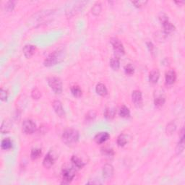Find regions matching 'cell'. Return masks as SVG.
<instances>
[{"instance_id": "6da1fadb", "label": "cell", "mask_w": 185, "mask_h": 185, "mask_svg": "<svg viewBox=\"0 0 185 185\" xmlns=\"http://www.w3.org/2000/svg\"><path fill=\"white\" fill-rule=\"evenodd\" d=\"M65 57V52L63 50H58L52 52L48 56L45 60L44 65L46 67H52L56 65L57 64L61 62Z\"/></svg>"}, {"instance_id": "7a4b0ae2", "label": "cell", "mask_w": 185, "mask_h": 185, "mask_svg": "<svg viewBox=\"0 0 185 185\" xmlns=\"http://www.w3.org/2000/svg\"><path fill=\"white\" fill-rule=\"evenodd\" d=\"M62 140L67 145H72L76 143L79 140L78 131L73 129H69L62 134Z\"/></svg>"}, {"instance_id": "3957f363", "label": "cell", "mask_w": 185, "mask_h": 185, "mask_svg": "<svg viewBox=\"0 0 185 185\" xmlns=\"http://www.w3.org/2000/svg\"><path fill=\"white\" fill-rule=\"evenodd\" d=\"M48 83L56 94H60L62 92V82L59 77H49L48 79Z\"/></svg>"}, {"instance_id": "277c9868", "label": "cell", "mask_w": 185, "mask_h": 185, "mask_svg": "<svg viewBox=\"0 0 185 185\" xmlns=\"http://www.w3.org/2000/svg\"><path fill=\"white\" fill-rule=\"evenodd\" d=\"M159 19L161 21V23L163 25V27H164V32L166 34H169L171 33H172L175 30V27L172 23H170L169 21V18H168L167 15H165L164 13H161V15L159 16Z\"/></svg>"}, {"instance_id": "5b68a950", "label": "cell", "mask_w": 185, "mask_h": 185, "mask_svg": "<svg viewBox=\"0 0 185 185\" xmlns=\"http://www.w3.org/2000/svg\"><path fill=\"white\" fill-rule=\"evenodd\" d=\"M115 54L117 56H122L124 54V48L122 42L116 38H111L110 40Z\"/></svg>"}, {"instance_id": "8992f818", "label": "cell", "mask_w": 185, "mask_h": 185, "mask_svg": "<svg viewBox=\"0 0 185 185\" xmlns=\"http://www.w3.org/2000/svg\"><path fill=\"white\" fill-rule=\"evenodd\" d=\"M36 125L33 121L30 119H26L23 123V130L26 134H32L35 132Z\"/></svg>"}, {"instance_id": "52a82bcc", "label": "cell", "mask_w": 185, "mask_h": 185, "mask_svg": "<svg viewBox=\"0 0 185 185\" xmlns=\"http://www.w3.org/2000/svg\"><path fill=\"white\" fill-rule=\"evenodd\" d=\"M75 176V172L73 169H65L62 170V176L63 180L67 183L70 182Z\"/></svg>"}, {"instance_id": "ba28073f", "label": "cell", "mask_w": 185, "mask_h": 185, "mask_svg": "<svg viewBox=\"0 0 185 185\" xmlns=\"http://www.w3.org/2000/svg\"><path fill=\"white\" fill-rule=\"evenodd\" d=\"M132 99H133V103H135V106L140 107L142 104V93L140 91H134L132 94Z\"/></svg>"}, {"instance_id": "9c48e42d", "label": "cell", "mask_w": 185, "mask_h": 185, "mask_svg": "<svg viewBox=\"0 0 185 185\" xmlns=\"http://www.w3.org/2000/svg\"><path fill=\"white\" fill-rule=\"evenodd\" d=\"M52 105H53V108H54L56 113H57L59 116L62 117V116H65V111H64L62 104L60 101H54L53 102Z\"/></svg>"}, {"instance_id": "30bf717a", "label": "cell", "mask_w": 185, "mask_h": 185, "mask_svg": "<svg viewBox=\"0 0 185 185\" xmlns=\"http://www.w3.org/2000/svg\"><path fill=\"white\" fill-rule=\"evenodd\" d=\"M113 167L111 164H106L103 169V176L106 179H109L113 176Z\"/></svg>"}, {"instance_id": "8fae6325", "label": "cell", "mask_w": 185, "mask_h": 185, "mask_svg": "<svg viewBox=\"0 0 185 185\" xmlns=\"http://www.w3.org/2000/svg\"><path fill=\"white\" fill-rule=\"evenodd\" d=\"M166 82L168 85H172L176 80V74L174 70H169L166 73L165 75Z\"/></svg>"}, {"instance_id": "7c38bea8", "label": "cell", "mask_w": 185, "mask_h": 185, "mask_svg": "<svg viewBox=\"0 0 185 185\" xmlns=\"http://www.w3.org/2000/svg\"><path fill=\"white\" fill-rule=\"evenodd\" d=\"M109 134L108 133H100L95 136V141L98 144H102L105 142L106 141L108 140L109 138Z\"/></svg>"}, {"instance_id": "4fadbf2b", "label": "cell", "mask_w": 185, "mask_h": 185, "mask_svg": "<svg viewBox=\"0 0 185 185\" xmlns=\"http://www.w3.org/2000/svg\"><path fill=\"white\" fill-rule=\"evenodd\" d=\"M54 161H55V158H54V155L51 152H49L43 159V164L46 168H50L54 164Z\"/></svg>"}, {"instance_id": "5bb4252c", "label": "cell", "mask_w": 185, "mask_h": 185, "mask_svg": "<svg viewBox=\"0 0 185 185\" xmlns=\"http://www.w3.org/2000/svg\"><path fill=\"white\" fill-rule=\"evenodd\" d=\"M35 51V46L33 45H26L23 48V54L26 58H30L33 55Z\"/></svg>"}, {"instance_id": "9a60e30c", "label": "cell", "mask_w": 185, "mask_h": 185, "mask_svg": "<svg viewBox=\"0 0 185 185\" xmlns=\"http://www.w3.org/2000/svg\"><path fill=\"white\" fill-rule=\"evenodd\" d=\"M96 91L99 95L101 96H106L108 94V90L103 83H99L96 87Z\"/></svg>"}, {"instance_id": "2e32d148", "label": "cell", "mask_w": 185, "mask_h": 185, "mask_svg": "<svg viewBox=\"0 0 185 185\" xmlns=\"http://www.w3.org/2000/svg\"><path fill=\"white\" fill-rule=\"evenodd\" d=\"M71 161L72 162V164H74V166H76L78 169H82L84 166H85V163L80 159V158L77 156V155H73L71 158Z\"/></svg>"}, {"instance_id": "e0dca14e", "label": "cell", "mask_w": 185, "mask_h": 185, "mask_svg": "<svg viewBox=\"0 0 185 185\" xmlns=\"http://www.w3.org/2000/svg\"><path fill=\"white\" fill-rule=\"evenodd\" d=\"M160 77V73L158 70L154 69L149 74V80L151 83H156Z\"/></svg>"}, {"instance_id": "ac0fdd59", "label": "cell", "mask_w": 185, "mask_h": 185, "mask_svg": "<svg viewBox=\"0 0 185 185\" xmlns=\"http://www.w3.org/2000/svg\"><path fill=\"white\" fill-rule=\"evenodd\" d=\"M115 114H116V109L114 108H106L104 111V116L106 119H113Z\"/></svg>"}, {"instance_id": "d6986e66", "label": "cell", "mask_w": 185, "mask_h": 185, "mask_svg": "<svg viewBox=\"0 0 185 185\" xmlns=\"http://www.w3.org/2000/svg\"><path fill=\"white\" fill-rule=\"evenodd\" d=\"M184 131H183L181 139H180L178 145H177L176 149V152L177 154H180V153L184 150Z\"/></svg>"}, {"instance_id": "ffe728a7", "label": "cell", "mask_w": 185, "mask_h": 185, "mask_svg": "<svg viewBox=\"0 0 185 185\" xmlns=\"http://www.w3.org/2000/svg\"><path fill=\"white\" fill-rule=\"evenodd\" d=\"M110 66L112 68L113 70H117L120 66V62H119V58L116 57H113L110 61Z\"/></svg>"}, {"instance_id": "44dd1931", "label": "cell", "mask_w": 185, "mask_h": 185, "mask_svg": "<svg viewBox=\"0 0 185 185\" xmlns=\"http://www.w3.org/2000/svg\"><path fill=\"white\" fill-rule=\"evenodd\" d=\"M12 147V142L10 139L7 138L1 141V147L3 150H8Z\"/></svg>"}, {"instance_id": "7402d4cb", "label": "cell", "mask_w": 185, "mask_h": 185, "mask_svg": "<svg viewBox=\"0 0 185 185\" xmlns=\"http://www.w3.org/2000/svg\"><path fill=\"white\" fill-rule=\"evenodd\" d=\"M119 115H120V116L124 118L129 117L130 116V109L127 106H122L121 107L120 110H119Z\"/></svg>"}, {"instance_id": "603a6c76", "label": "cell", "mask_w": 185, "mask_h": 185, "mask_svg": "<svg viewBox=\"0 0 185 185\" xmlns=\"http://www.w3.org/2000/svg\"><path fill=\"white\" fill-rule=\"evenodd\" d=\"M127 142V138L125 135H120L117 138V145L119 147H123Z\"/></svg>"}, {"instance_id": "cb8c5ba5", "label": "cell", "mask_w": 185, "mask_h": 185, "mask_svg": "<svg viewBox=\"0 0 185 185\" xmlns=\"http://www.w3.org/2000/svg\"><path fill=\"white\" fill-rule=\"evenodd\" d=\"M165 101H166V99H165V97L164 96H157L154 100V103L155 106L157 107H160L164 105Z\"/></svg>"}, {"instance_id": "d4e9b609", "label": "cell", "mask_w": 185, "mask_h": 185, "mask_svg": "<svg viewBox=\"0 0 185 185\" xmlns=\"http://www.w3.org/2000/svg\"><path fill=\"white\" fill-rule=\"evenodd\" d=\"M41 155V149L40 148H33L32 149L30 153V158L33 160L37 159L39 158Z\"/></svg>"}, {"instance_id": "484cf974", "label": "cell", "mask_w": 185, "mask_h": 185, "mask_svg": "<svg viewBox=\"0 0 185 185\" xmlns=\"http://www.w3.org/2000/svg\"><path fill=\"white\" fill-rule=\"evenodd\" d=\"M71 92H72L73 96L77 98L80 97L82 96V90L80 89L79 86H73L71 88Z\"/></svg>"}, {"instance_id": "4316f807", "label": "cell", "mask_w": 185, "mask_h": 185, "mask_svg": "<svg viewBox=\"0 0 185 185\" xmlns=\"http://www.w3.org/2000/svg\"><path fill=\"white\" fill-rule=\"evenodd\" d=\"M124 72L128 75H132L135 72V68L131 64H129V65H126L125 67H124Z\"/></svg>"}, {"instance_id": "83f0119b", "label": "cell", "mask_w": 185, "mask_h": 185, "mask_svg": "<svg viewBox=\"0 0 185 185\" xmlns=\"http://www.w3.org/2000/svg\"><path fill=\"white\" fill-rule=\"evenodd\" d=\"M101 152L104 155H106V156H107V157H111L114 155V153H113V150H112V149L107 148V147L101 149Z\"/></svg>"}, {"instance_id": "f1b7e54d", "label": "cell", "mask_w": 185, "mask_h": 185, "mask_svg": "<svg viewBox=\"0 0 185 185\" xmlns=\"http://www.w3.org/2000/svg\"><path fill=\"white\" fill-rule=\"evenodd\" d=\"M92 11L93 13L95 15H99V13H100L101 11V4L100 3H96L94 5V7H93Z\"/></svg>"}, {"instance_id": "f546056e", "label": "cell", "mask_w": 185, "mask_h": 185, "mask_svg": "<svg viewBox=\"0 0 185 185\" xmlns=\"http://www.w3.org/2000/svg\"><path fill=\"white\" fill-rule=\"evenodd\" d=\"M31 96H32V97L34 99H40L41 96V91H40L38 88H34V89L33 90L32 93H31Z\"/></svg>"}, {"instance_id": "4dcf8cb0", "label": "cell", "mask_w": 185, "mask_h": 185, "mask_svg": "<svg viewBox=\"0 0 185 185\" xmlns=\"http://www.w3.org/2000/svg\"><path fill=\"white\" fill-rule=\"evenodd\" d=\"M10 124H9L7 122H6V121H4L3 122L2 124H1V131L3 134L7 133V132L10 131Z\"/></svg>"}, {"instance_id": "1f68e13d", "label": "cell", "mask_w": 185, "mask_h": 185, "mask_svg": "<svg viewBox=\"0 0 185 185\" xmlns=\"http://www.w3.org/2000/svg\"><path fill=\"white\" fill-rule=\"evenodd\" d=\"M176 130V125L174 123L172 122V123H169L167 125L166 127V133L169 134H172L173 132H174Z\"/></svg>"}, {"instance_id": "d6a6232c", "label": "cell", "mask_w": 185, "mask_h": 185, "mask_svg": "<svg viewBox=\"0 0 185 185\" xmlns=\"http://www.w3.org/2000/svg\"><path fill=\"white\" fill-rule=\"evenodd\" d=\"M0 97H1V100L6 101L7 100V93L5 90L3 88L1 89V93H0Z\"/></svg>"}, {"instance_id": "836d02e7", "label": "cell", "mask_w": 185, "mask_h": 185, "mask_svg": "<svg viewBox=\"0 0 185 185\" xmlns=\"http://www.w3.org/2000/svg\"><path fill=\"white\" fill-rule=\"evenodd\" d=\"M147 1H132L133 4H135V7H141L142 6H145L147 4Z\"/></svg>"}, {"instance_id": "e575fe53", "label": "cell", "mask_w": 185, "mask_h": 185, "mask_svg": "<svg viewBox=\"0 0 185 185\" xmlns=\"http://www.w3.org/2000/svg\"><path fill=\"white\" fill-rule=\"evenodd\" d=\"M6 9H7V11H12V10L14 9V7H15V2L12 1H8V2L7 3V4H6Z\"/></svg>"}, {"instance_id": "d590c367", "label": "cell", "mask_w": 185, "mask_h": 185, "mask_svg": "<svg viewBox=\"0 0 185 185\" xmlns=\"http://www.w3.org/2000/svg\"><path fill=\"white\" fill-rule=\"evenodd\" d=\"M95 117H96V113L93 112V111H91V112H89L86 115V119L88 121L93 120Z\"/></svg>"}, {"instance_id": "8d00e7d4", "label": "cell", "mask_w": 185, "mask_h": 185, "mask_svg": "<svg viewBox=\"0 0 185 185\" xmlns=\"http://www.w3.org/2000/svg\"><path fill=\"white\" fill-rule=\"evenodd\" d=\"M147 47H148V49H150V51H151L152 52V50H153V43H152L151 42H147Z\"/></svg>"}, {"instance_id": "74e56055", "label": "cell", "mask_w": 185, "mask_h": 185, "mask_svg": "<svg viewBox=\"0 0 185 185\" xmlns=\"http://www.w3.org/2000/svg\"><path fill=\"white\" fill-rule=\"evenodd\" d=\"M176 4H183L184 1H176Z\"/></svg>"}]
</instances>
